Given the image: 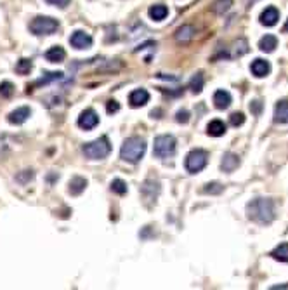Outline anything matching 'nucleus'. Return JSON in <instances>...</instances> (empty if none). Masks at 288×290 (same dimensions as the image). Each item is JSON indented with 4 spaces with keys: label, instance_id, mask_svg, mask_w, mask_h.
Returning a JSON list of instances; mask_svg holds the SVG:
<instances>
[{
    "label": "nucleus",
    "instance_id": "obj_14",
    "mask_svg": "<svg viewBox=\"0 0 288 290\" xmlns=\"http://www.w3.org/2000/svg\"><path fill=\"white\" fill-rule=\"evenodd\" d=\"M250 70L257 79H264V77H268L269 71H271V64H269V61H266V59L257 58L256 61L252 63Z\"/></svg>",
    "mask_w": 288,
    "mask_h": 290
},
{
    "label": "nucleus",
    "instance_id": "obj_4",
    "mask_svg": "<svg viewBox=\"0 0 288 290\" xmlns=\"http://www.w3.org/2000/svg\"><path fill=\"white\" fill-rule=\"evenodd\" d=\"M177 148V141L176 137L170 136V134H163V136H157L155 137V145H153V155L157 158H165L172 157L176 153Z\"/></svg>",
    "mask_w": 288,
    "mask_h": 290
},
{
    "label": "nucleus",
    "instance_id": "obj_27",
    "mask_svg": "<svg viewBox=\"0 0 288 290\" xmlns=\"http://www.w3.org/2000/svg\"><path fill=\"white\" fill-rule=\"evenodd\" d=\"M112 191L116 193V195H125L127 193V182L124 179H113L112 181Z\"/></svg>",
    "mask_w": 288,
    "mask_h": 290
},
{
    "label": "nucleus",
    "instance_id": "obj_23",
    "mask_svg": "<svg viewBox=\"0 0 288 290\" xmlns=\"http://www.w3.org/2000/svg\"><path fill=\"white\" fill-rule=\"evenodd\" d=\"M271 257L280 262H288V243L278 245V247L271 252Z\"/></svg>",
    "mask_w": 288,
    "mask_h": 290
},
{
    "label": "nucleus",
    "instance_id": "obj_17",
    "mask_svg": "<svg viewBox=\"0 0 288 290\" xmlns=\"http://www.w3.org/2000/svg\"><path fill=\"white\" fill-rule=\"evenodd\" d=\"M238 165H240V157H238V155L227 151V153L223 157V162H221V169H223L224 172H233V170L238 169Z\"/></svg>",
    "mask_w": 288,
    "mask_h": 290
},
{
    "label": "nucleus",
    "instance_id": "obj_7",
    "mask_svg": "<svg viewBox=\"0 0 288 290\" xmlns=\"http://www.w3.org/2000/svg\"><path fill=\"white\" fill-rule=\"evenodd\" d=\"M70 44H71V47H75V49L83 50V49H89V47H92L94 40H92L91 35L85 33L83 30H77V32H73V33H71Z\"/></svg>",
    "mask_w": 288,
    "mask_h": 290
},
{
    "label": "nucleus",
    "instance_id": "obj_34",
    "mask_svg": "<svg viewBox=\"0 0 288 290\" xmlns=\"http://www.w3.org/2000/svg\"><path fill=\"white\" fill-rule=\"evenodd\" d=\"M120 110V104H118V101H115V99H112V101H108L106 103V112L110 113V115H113V113H116Z\"/></svg>",
    "mask_w": 288,
    "mask_h": 290
},
{
    "label": "nucleus",
    "instance_id": "obj_21",
    "mask_svg": "<svg viewBox=\"0 0 288 290\" xmlns=\"http://www.w3.org/2000/svg\"><path fill=\"white\" fill-rule=\"evenodd\" d=\"M226 130H227V127L223 120H212L208 125H207V132H208V136H212V137L224 136Z\"/></svg>",
    "mask_w": 288,
    "mask_h": 290
},
{
    "label": "nucleus",
    "instance_id": "obj_30",
    "mask_svg": "<svg viewBox=\"0 0 288 290\" xmlns=\"http://www.w3.org/2000/svg\"><path fill=\"white\" fill-rule=\"evenodd\" d=\"M13 92H14V85L9 80L0 83V96L2 97H9V96H13Z\"/></svg>",
    "mask_w": 288,
    "mask_h": 290
},
{
    "label": "nucleus",
    "instance_id": "obj_10",
    "mask_svg": "<svg viewBox=\"0 0 288 290\" xmlns=\"http://www.w3.org/2000/svg\"><path fill=\"white\" fill-rule=\"evenodd\" d=\"M30 115H32V110L28 108V106H21V108H16L13 110V112L7 115V122L13 125H21L25 124L26 120L30 118Z\"/></svg>",
    "mask_w": 288,
    "mask_h": 290
},
{
    "label": "nucleus",
    "instance_id": "obj_9",
    "mask_svg": "<svg viewBox=\"0 0 288 290\" xmlns=\"http://www.w3.org/2000/svg\"><path fill=\"white\" fill-rule=\"evenodd\" d=\"M196 35V28L193 25H182L181 28L176 30V33H174V38H176L177 44H181V46H186V44H190L191 40L194 38Z\"/></svg>",
    "mask_w": 288,
    "mask_h": 290
},
{
    "label": "nucleus",
    "instance_id": "obj_37",
    "mask_svg": "<svg viewBox=\"0 0 288 290\" xmlns=\"http://www.w3.org/2000/svg\"><path fill=\"white\" fill-rule=\"evenodd\" d=\"M250 110H252V113L259 115L260 110H262V103H260V101H254V103L250 104Z\"/></svg>",
    "mask_w": 288,
    "mask_h": 290
},
{
    "label": "nucleus",
    "instance_id": "obj_31",
    "mask_svg": "<svg viewBox=\"0 0 288 290\" xmlns=\"http://www.w3.org/2000/svg\"><path fill=\"white\" fill-rule=\"evenodd\" d=\"M33 177H35L33 170H23V172H19V174L16 176V179L21 182V184H26V182H30Z\"/></svg>",
    "mask_w": 288,
    "mask_h": 290
},
{
    "label": "nucleus",
    "instance_id": "obj_35",
    "mask_svg": "<svg viewBox=\"0 0 288 290\" xmlns=\"http://www.w3.org/2000/svg\"><path fill=\"white\" fill-rule=\"evenodd\" d=\"M46 2L49 5H56V7H59V9H66L68 5H70L71 0H46Z\"/></svg>",
    "mask_w": 288,
    "mask_h": 290
},
{
    "label": "nucleus",
    "instance_id": "obj_16",
    "mask_svg": "<svg viewBox=\"0 0 288 290\" xmlns=\"http://www.w3.org/2000/svg\"><path fill=\"white\" fill-rule=\"evenodd\" d=\"M233 103V97H231V94L227 91H215L214 94V104L217 110H226L229 108V104Z\"/></svg>",
    "mask_w": 288,
    "mask_h": 290
},
{
    "label": "nucleus",
    "instance_id": "obj_12",
    "mask_svg": "<svg viewBox=\"0 0 288 290\" xmlns=\"http://www.w3.org/2000/svg\"><path fill=\"white\" fill-rule=\"evenodd\" d=\"M85 188H87V179L82 177V176H75L68 182V193L73 196L82 195L83 191H85Z\"/></svg>",
    "mask_w": 288,
    "mask_h": 290
},
{
    "label": "nucleus",
    "instance_id": "obj_28",
    "mask_svg": "<svg viewBox=\"0 0 288 290\" xmlns=\"http://www.w3.org/2000/svg\"><path fill=\"white\" fill-rule=\"evenodd\" d=\"M61 79H63L61 71H50V73H47L44 79L37 80V82H35V85H46V83L52 82V80H61Z\"/></svg>",
    "mask_w": 288,
    "mask_h": 290
},
{
    "label": "nucleus",
    "instance_id": "obj_13",
    "mask_svg": "<svg viewBox=\"0 0 288 290\" xmlns=\"http://www.w3.org/2000/svg\"><path fill=\"white\" fill-rule=\"evenodd\" d=\"M260 25L264 26H274L280 19V13H278V9L276 7H266L260 13Z\"/></svg>",
    "mask_w": 288,
    "mask_h": 290
},
{
    "label": "nucleus",
    "instance_id": "obj_38",
    "mask_svg": "<svg viewBox=\"0 0 288 290\" xmlns=\"http://www.w3.org/2000/svg\"><path fill=\"white\" fill-rule=\"evenodd\" d=\"M280 289H288V285H276V287H272V290H280Z\"/></svg>",
    "mask_w": 288,
    "mask_h": 290
},
{
    "label": "nucleus",
    "instance_id": "obj_22",
    "mask_svg": "<svg viewBox=\"0 0 288 290\" xmlns=\"http://www.w3.org/2000/svg\"><path fill=\"white\" fill-rule=\"evenodd\" d=\"M278 47V38L274 35H266L259 40V49L262 52H272Z\"/></svg>",
    "mask_w": 288,
    "mask_h": 290
},
{
    "label": "nucleus",
    "instance_id": "obj_8",
    "mask_svg": "<svg viewBox=\"0 0 288 290\" xmlns=\"http://www.w3.org/2000/svg\"><path fill=\"white\" fill-rule=\"evenodd\" d=\"M97 124H99V115L92 108L80 113V116H79L80 129H83V130H92V129L97 127Z\"/></svg>",
    "mask_w": 288,
    "mask_h": 290
},
{
    "label": "nucleus",
    "instance_id": "obj_2",
    "mask_svg": "<svg viewBox=\"0 0 288 290\" xmlns=\"http://www.w3.org/2000/svg\"><path fill=\"white\" fill-rule=\"evenodd\" d=\"M146 141H144L143 137L139 136H130L127 137L120 148V158L124 160V162L128 163H137L143 160L144 153H146Z\"/></svg>",
    "mask_w": 288,
    "mask_h": 290
},
{
    "label": "nucleus",
    "instance_id": "obj_6",
    "mask_svg": "<svg viewBox=\"0 0 288 290\" xmlns=\"http://www.w3.org/2000/svg\"><path fill=\"white\" fill-rule=\"evenodd\" d=\"M207 163H208V153H207L205 149H191L190 153H188V157H186L184 160V167L188 172H191V174H198V172H202L203 169L207 167Z\"/></svg>",
    "mask_w": 288,
    "mask_h": 290
},
{
    "label": "nucleus",
    "instance_id": "obj_33",
    "mask_svg": "<svg viewBox=\"0 0 288 290\" xmlns=\"http://www.w3.org/2000/svg\"><path fill=\"white\" fill-rule=\"evenodd\" d=\"M176 122L177 124H188L190 122V112L188 110H179L176 113Z\"/></svg>",
    "mask_w": 288,
    "mask_h": 290
},
{
    "label": "nucleus",
    "instance_id": "obj_39",
    "mask_svg": "<svg viewBox=\"0 0 288 290\" xmlns=\"http://www.w3.org/2000/svg\"><path fill=\"white\" fill-rule=\"evenodd\" d=\"M283 30H285V32H288V19H287V23H285V28Z\"/></svg>",
    "mask_w": 288,
    "mask_h": 290
},
{
    "label": "nucleus",
    "instance_id": "obj_19",
    "mask_svg": "<svg viewBox=\"0 0 288 290\" xmlns=\"http://www.w3.org/2000/svg\"><path fill=\"white\" fill-rule=\"evenodd\" d=\"M148 16L151 17L153 21H163L165 17L169 16V7L163 5V4H155V5L149 7Z\"/></svg>",
    "mask_w": 288,
    "mask_h": 290
},
{
    "label": "nucleus",
    "instance_id": "obj_24",
    "mask_svg": "<svg viewBox=\"0 0 288 290\" xmlns=\"http://www.w3.org/2000/svg\"><path fill=\"white\" fill-rule=\"evenodd\" d=\"M203 83H205V79H203V73H196L193 79L190 80V89L194 92V94H200L203 91Z\"/></svg>",
    "mask_w": 288,
    "mask_h": 290
},
{
    "label": "nucleus",
    "instance_id": "obj_26",
    "mask_svg": "<svg viewBox=\"0 0 288 290\" xmlns=\"http://www.w3.org/2000/svg\"><path fill=\"white\" fill-rule=\"evenodd\" d=\"M231 5H233V0H217L214 4V7H212V11H214L215 14H224L229 11Z\"/></svg>",
    "mask_w": 288,
    "mask_h": 290
},
{
    "label": "nucleus",
    "instance_id": "obj_5",
    "mask_svg": "<svg viewBox=\"0 0 288 290\" xmlns=\"http://www.w3.org/2000/svg\"><path fill=\"white\" fill-rule=\"evenodd\" d=\"M58 28H59L58 19H54V17H50V16H37L35 19H32V23H30L32 33L38 35V37L56 33Z\"/></svg>",
    "mask_w": 288,
    "mask_h": 290
},
{
    "label": "nucleus",
    "instance_id": "obj_3",
    "mask_svg": "<svg viewBox=\"0 0 288 290\" xmlns=\"http://www.w3.org/2000/svg\"><path fill=\"white\" fill-rule=\"evenodd\" d=\"M82 151L85 155V158H89V160H103V158H106L108 155L112 153V145H110V139L106 136H103L99 139H94V141L83 145Z\"/></svg>",
    "mask_w": 288,
    "mask_h": 290
},
{
    "label": "nucleus",
    "instance_id": "obj_29",
    "mask_svg": "<svg viewBox=\"0 0 288 290\" xmlns=\"http://www.w3.org/2000/svg\"><path fill=\"white\" fill-rule=\"evenodd\" d=\"M223 184H219V182H208V184H205V188H203V193H207V195H219L221 191H223Z\"/></svg>",
    "mask_w": 288,
    "mask_h": 290
},
{
    "label": "nucleus",
    "instance_id": "obj_15",
    "mask_svg": "<svg viewBox=\"0 0 288 290\" xmlns=\"http://www.w3.org/2000/svg\"><path fill=\"white\" fill-rule=\"evenodd\" d=\"M151 184H153V179H148V181L143 184V188H141V193H143V196L148 200V202H157L158 195H160V182H157L155 188H151Z\"/></svg>",
    "mask_w": 288,
    "mask_h": 290
},
{
    "label": "nucleus",
    "instance_id": "obj_25",
    "mask_svg": "<svg viewBox=\"0 0 288 290\" xmlns=\"http://www.w3.org/2000/svg\"><path fill=\"white\" fill-rule=\"evenodd\" d=\"M32 68H33L32 59H26V58L19 59V61H17V64H16V71L19 75H28L30 71H32Z\"/></svg>",
    "mask_w": 288,
    "mask_h": 290
},
{
    "label": "nucleus",
    "instance_id": "obj_36",
    "mask_svg": "<svg viewBox=\"0 0 288 290\" xmlns=\"http://www.w3.org/2000/svg\"><path fill=\"white\" fill-rule=\"evenodd\" d=\"M9 155V148L7 143H5V137H0V160H4Z\"/></svg>",
    "mask_w": 288,
    "mask_h": 290
},
{
    "label": "nucleus",
    "instance_id": "obj_18",
    "mask_svg": "<svg viewBox=\"0 0 288 290\" xmlns=\"http://www.w3.org/2000/svg\"><path fill=\"white\" fill-rule=\"evenodd\" d=\"M274 122L276 124H288V99L280 101L274 108Z\"/></svg>",
    "mask_w": 288,
    "mask_h": 290
},
{
    "label": "nucleus",
    "instance_id": "obj_20",
    "mask_svg": "<svg viewBox=\"0 0 288 290\" xmlns=\"http://www.w3.org/2000/svg\"><path fill=\"white\" fill-rule=\"evenodd\" d=\"M46 59L49 63H63L66 59V50L61 46H54L46 52Z\"/></svg>",
    "mask_w": 288,
    "mask_h": 290
},
{
    "label": "nucleus",
    "instance_id": "obj_11",
    "mask_svg": "<svg viewBox=\"0 0 288 290\" xmlns=\"http://www.w3.org/2000/svg\"><path fill=\"white\" fill-rule=\"evenodd\" d=\"M149 101V92L146 89H136L132 91L128 96V103H130L132 108H141Z\"/></svg>",
    "mask_w": 288,
    "mask_h": 290
},
{
    "label": "nucleus",
    "instance_id": "obj_32",
    "mask_svg": "<svg viewBox=\"0 0 288 290\" xmlns=\"http://www.w3.org/2000/svg\"><path fill=\"white\" fill-rule=\"evenodd\" d=\"M229 122L233 127H240V125L245 124V115H243V113H233V115L229 116Z\"/></svg>",
    "mask_w": 288,
    "mask_h": 290
},
{
    "label": "nucleus",
    "instance_id": "obj_1",
    "mask_svg": "<svg viewBox=\"0 0 288 290\" xmlns=\"http://www.w3.org/2000/svg\"><path fill=\"white\" fill-rule=\"evenodd\" d=\"M247 216L257 224H271L274 221V202L271 198H256L247 203Z\"/></svg>",
    "mask_w": 288,
    "mask_h": 290
}]
</instances>
